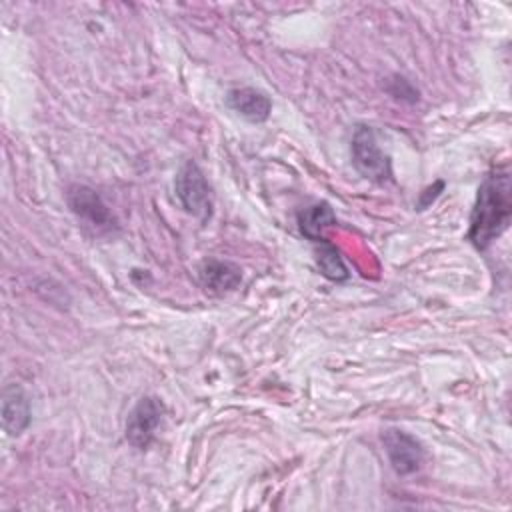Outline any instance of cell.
Masks as SVG:
<instances>
[{"mask_svg":"<svg viewBox=\"0 0 512 512\" xmlns=\"http://www.w3.org/2000/svg\"><path fill=\"white\" fill-rule=\"evenodd\" d=\"M174 190L176 196L182 204V208L200 218V220H208L212 216V208H214V194L212 188L204 176V172L200 170V166L194 160H186L174 180Z\"/></svg>","mask_w":512,"mask_h":512,"instance_id":"3957f363","label":"cell"},{"mask_svg":"<svg viewBox=\"0 0 512 512\" xmlns=\"http://www.w3.org/2000/svg\"><path fill=\"white\" fill-rule=\"evenodd\" d=\"M316 264L318 270L322 272V276H326L332 282H342L350 276L340 252L336 250L334 244H330L328 240H320L316 242Z\"/></svg>","mask_w":512,"mask_h":512,"instance_id":"8fae6325","label":"cell"},{"mask_svg":"<svg viewBox=\"0 0 512 512\" xmlns=\"http://www.w3.org/2000/svg\"><path fill=\"white\" fill-rule=\"evenodd\" d=\"M66 202L70 210L88 226H92L96 232H108L116 226V220L110 208L104 204L102 196L90 186L72 184L66 190Z\"/></svg>","mask_w":512,"mask_h":512,"instance_id":"277c9868","label":"cell"},{"mask_svg":"<svg viewBox=\"0 0 512 512\" xmlns=\"http://www.w3.org/2000/svg\"><path fill=\"white\" fill-rule=\"evenodd\" d=\"M164 418V404L156 396H144L136 402L132 412L126 420V440L138 448L144 450L154 440L156 428L160 426Z\"/></svg>","mask_w":512,"mask_h":512,"instance_id":"5b68a950","label":"cell"},{"mask_svg":"<svg viewBox=\"0 0 512 512\" xmlns=\"http://www.w3.org/2000/svg\"><path fill=\"white\" fill-rule=\"evenodd\" d=\"M352 164L358 174L376 184L392 182L390 156L380 148L376 132L370 126H356L350 142Z\"/></svg>","mask_w":512,"mask_h":512,"instance_id":"7a4b0ae2","label":"cell"},{"mask_svg":"<svg viewBox=\"0 0 512 512\" xmlns=\"http://www.w3.org/2000/svg\"><path fill=\"white\" fill-rule=\"evenodd\" d=\"M512 216V186L506 166L488 172L478 188L470 216L468 240L476 250H486L508 226Z\"/></svg>","mask_w":512,"mask_h":512,"instance_id":"6da1fadb","label":"cell"},{"mask_svg":"<svg viewBox=\"0 0 512 512\" xmlns=\"http://www.w3.org/2000/svg\"><path fill=\"white\" fill-rule=\"evenodd\" d=\"M296 220L302 236L316 244L320 240H326L324 230L336 224V214L328 202H316L308 208H302L296 214Z\"/></svg>","mask_w":512,"mask_h":512,"instance_id":"30bf717a","label":"cell"},{"mask_svg":"<svg viewBox=\"0 0 512 512\" xmlns=\"http://www.w3.org/2000/svg\"><path fill=\"white\" fill-rule=\"evenodd\" d=\"M382 442H384V450H386L388 460L396 474L408 476V474H414L422 466L424 448H422L420 440L414 438L412 434L398 430V428H388L382 434Z\"/></svg>","mask_w":512,"mask_h":512,"instance_id":"8992f818","label":"cell"},{"mask_svg":"<svg viewBox=\"0 0 512 512\" xmlns=\"http://www.w3.org/2000/svg\"><path fill=\"white\" fill-rule=\"evenodd\" d=\"M198 280L202 288L210 294H226L240 286L242 282V270L234 262L218 260V258H206L198 266Z\"/></svg>","mask_w":512,"mask_h":512,"instance_id":"52a82bcc","label":"cell"},{"mask_svg":"<svg viewBox=\"0 0 512 512\" xmlns=\"http://www.w3.org/2000/svg\"><path fill=\"white\" fill-rule=\"evenodd\" d=\"M226 104L244 120L248 122H264L268 120L270 112H272V100L256 88L244 86V88H232L226 94Z\"/></svg>","mask_w":512,"mask_h":512,"instance_id":"9c48e42d","label":"cell"},{"mask_svg":"<svg viewBox=\"0 0 512 512\" xmlns=\"http://www.w3.org/2000/svg\"><path fill=\"white\" fill-rule=\"evenodd\" d=\"M30 424V400L22 386L6 384L2 390V426L10 436L22 434Z\"/></svg>","mask_w":512,"mask_h":512,"instance_id":"ba28073f","label":"cell"},{"mask_svg":"<svg viewBox=\"0 0 512 512\" xmlns=\"http://www.w3.org/2000/svg\"><path fill=\"white\" fill-rule=\"evenodd\" d=\"M444 188V182L440 180V182H436L434 186H430V188H426L424 192H420V200H418V210H424L438 194H440V190Z\"/></svg>","mask_w":512,"mask_h":512,"instance_id":"7c38bea8","label":"cell"}]
</instances>
